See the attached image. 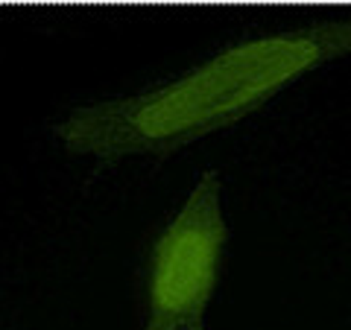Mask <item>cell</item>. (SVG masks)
I'll return each instance as SVG.
<instances>
[{
    "mask_svg": "<svg viewBox=\"0 0 351 330\" xmlns=\"http://www.w3.org/2000/svg\"><path fill=\"white\" fill-rule=\"evenodd\" d=\"M351 53V18L243 38L208 62L141 94L80 105L56 123L62 147L117 164L167 158L217 129L240 123L307 71Z\"/></svg>",
    "mask_w": 351,
    "mask_h": 330,
    "instance_id": "obj_1",
    "label": "cell"
},
{
    "mask_svg": "<svg viewBox=\"0 0 351 330\" xmlns=\"http://www.w3.org/2000/svg\"><path fill=\"white\" fill-rule=\"evenodd\" d=\"M226 240L223 179L208 170L152 246L144 330H205Z\"/></svg>",
    "mask_w": 351,
    "mask_h": 330,
    "instance_id": "obj_2",
    "label": "cell"
}]
</instances>
